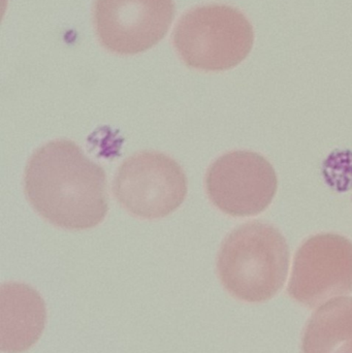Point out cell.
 Masks as SVG:
<instances>
[{"mask_svg": "<svg viewBox=\"0 0 352 353\" xmlns=\"http://www.w3.org/2000/svg\"><path fill=\"white\" fill-rule=\"evenodd\" d=\"M207 45L190 60V65L206 70L235 68L251 51L254 32L240 10L214 6L207 12Z\"/></svg>", "mask_w": 352, "mask_h": 353, "instance_id": "obj_6", "label": "cell"}, {"mask_svg": "<svg viewBox=\"0 0 352 353\" xmlns=\"http://www.w3.org/2000/svg\"><path fill=\"white\" fill-rule=\"evenodd\" d=\"M2 352L21 353L32 347L45 329V303L37 290L23 283H6L0 290Z\"/></svg>", "mask_w": 352, "mask_h": 353, "instance_id": "obj_7", "label": "cell"}, {"mask_svg": "<svg viewBox=\"0 0 352 353\" xmlns=\"http://www.w3.org/2000/svg\"><path fill=\"white\" fill-rule=\"evenodd\" d=\"M289 249L271 224L253 221L236 228L223 241L217 271L225 290L240 300L262 302L284 284Z\"/></svg>", "mask_w": 352, "mask_h": 353, "instance_id": "obj_2", "label": "cell"}, {"mask_svg": "<svg viewBox=\"0 0 352 353\" xmlns=\"http://www.w3.org/2000/svg\"><path fill=\"white\" fill-rule=\"evenodd\" d=\"M274 168L262 155L234 151L219 157L206 176L209 199L223 213L234 217L258 215L276 194Z\"/></svg>", "mask_w": 352, "mask_h": 353, "instance_id": "obj_4", "label": "cell"}, {"mask_svg": "<svg viewBox=\"0 0 352 353\" xmlns=\"http://www.w3.org/2000/svg\"><path fill=\"white\" fill-rule=\"evenodd\" d=\"M25 192L41 217L65 230L94 228L109 209L105 171L72 141L35 151L25 171Z\"/></svg>", "mask_w": 352, "mask_h": 353, "instance_id": "obj_1", "label": "cell"}, {"mask_svg": "<svg viewBox=\"0 0 352 353\" xmlns=\"http://www.w3.org/2000/svg\"><path fill=\"white\" fill-rule=\"evenodd\" d=\"M113 190L120 205L132 215L157 219L182 205L187 194V179L171 157L143 151L122 163Z\"/></svg>", "mask_w": 352, "mask_h": 353, "instance_id": "obj_3", "label": "cell"}, {"mask_svg": "<svg viewBox=\"0 0 352 353\" xmlns=\"http://www.w3.org/2000/svg\"><path fill=\"white\" fill-rule=\"evenodd\" d=\"M352 290V243L335 234H316L298 250L289 292L306 304Z\"/></svg>", "mask_w": 352, "mask_h": 353, "instance_id": "obj_5", "label": "cell"}]
</instances>
